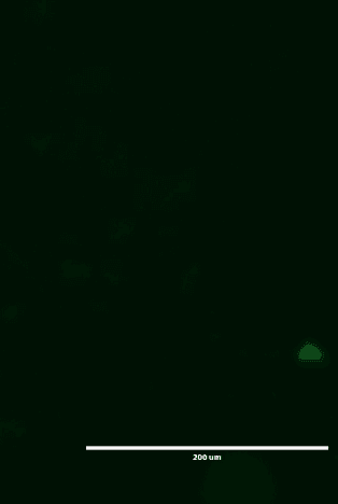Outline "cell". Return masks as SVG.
<instances>
[{"label":"cell","instance_id":"1","mask_svg":"<svg viewBox=\"0 0 338 504\" xmlns=\"http://www.w3.org/2000/svg\"><path fill=\"white\" fill-rule=\"evenodd\" d=\"M322 357H323V355H322L321 351L317 349L316 346L312 345H308L303 347V349H300V353L299 355V358L301 361H320Z\"/></svg>","mask_w":338,"mask_h":504}]
</instances>
